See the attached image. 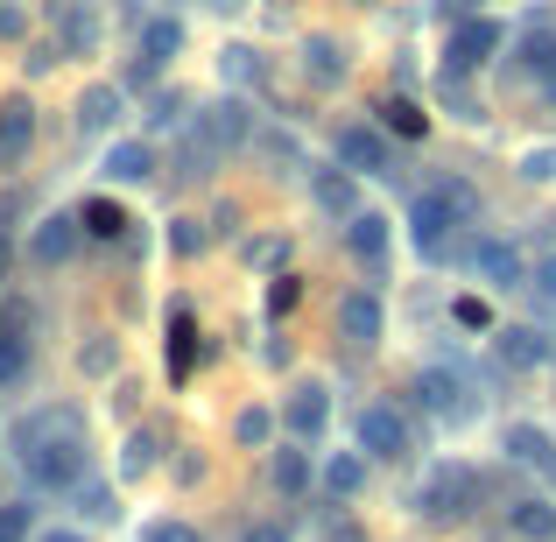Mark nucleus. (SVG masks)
Instances as JSON below:
<instances>
[{"instance_id": "obj_24", "label": "nucleus", "mask_w": 556, "mask_h": 542, "mask_svg": "<svg viewBox=\"0 0 556 542\" xmlns=\"http://www.w3.org/2000/svg\"><path fill=\"white\" fill-rule=\"evenodd\" d=\"M121 113H127V106H121V85H92V92L78 99V127H85V135H106Z\"/></svg>"}, {"instance_id": "obj_31", "label": "nucleus", "mask_w": 556, "mask_h": 542, "mask_svg": "<svg viewBox=\"0 0 556 542\" xmlns=\"http://www.w3.org/2000/svg\"><path fill=\"white\" fill-rule=\"evenodd\" d=\"M232 444L268 451V444H275V416H268V408H240V423H232Z\"/></svg>"}, {"instance_id": "obj_2", "label": "nucleus", "mask_w": 556, "mask_h": 542, "mask_svg": "<svg viewBox=\"0 0 556 542\" xmlns=\"http://www.w3.org/2000/svg\"><path fill=\"white\" fill-rule=\"evenodd\" d=\"M479 493H486V479H479L472 465H437V472L422 479V493H416V515L465 521V515H479Z\"/></svg>"}, {"instance_id": "obj_27", "label": "nucleus", "mask_w": 556, "mask_h": 542, "mask_svg": "<svg viewBox=\"0 0 556 542\" xmlns=\"http://www.w3.org/2000/svg\"><path fill=\"white\" fill-rule=\"evenodd\" d=\"M177 50H184V22L177 14H155V22L141 28V64H169Z\"/></svg>"}, {"instance_id": "obj_40", "label": "nucleus", "mask_w": 556, "mask_h": 542, "mask_svg": "<svg viewBox=\"0 0 556 542\" xmlns=\"http://www.w3.org/2000/svg\"><path fill=\"white\" fill-rule=\"evenodd\" d=\"M437 190H444V204H451V212H458V218H479V190H472V184L444 177V184H437Z\"/></svg>"}, {"instance_id": "obj_19", "label": "nucleus", "mask_w": 556, "mask_h": 542, "mask_svg": "<svg viewBox=\"0 0 556 542\" xmlns=\"http://www.w3.org/2000/svg\"><path fill=\"white\" fill-rule=\"evenodd\" d=\"M163 360H169V380H184L198 366V331H190V303H169V339H163Z\"/></svg>"}, {"instance_id": "obj_23", "label": "nucleus", "mask_w": 556, "mask_h": 542, "mask_svg": "<svg viewBox=\"0 0 556 542\" xmlns=\"http://www.w3.org/2000/svg\"><path fill=\"white\" fill-rule=\"evenodd\" d=\"M507 535H521V542H556V507H549V501H515V507H507Z\"/></svg>"}, {"instance_id": "obj_18", "label": "nucleus", "mask_w": 556, "mask_h": 542, "mask_svg": "<svg viewBox=\"0 0 556 542\" xmlns=\"http://www.w3.org/2000/svg\"><path fill=\"white\" fill-rule=\"evenodd\" d=\"M268 487L282 493V501H296V493L311 487V451H296V444H268Z\"/></svg>"}, {"instance_id": "obj_7", "label": "nucleus", "mask_w": 556, "mask_h": 542, "mask_svg": "<svg viewBox=\"0 0 556 542\" xmlns=\"http://www.w3.org/2000/svg\"><path fill=\"white\" fill-rule=\"evenodd\" d=\"M78 247H85V218L78 212H50V218H36V232H28V261H36V268H64Z\"/></svg>"}, {"instance_id": "obj_35", "label": "nucleus", "mask_w": 556, "mask_h": 542, "mask_svg": "<svg viewBox=\"0 0 556 542\" xmlns=\"http://www.w3.org/2000/svg\"><path fill=\"white\" fill-rule=\"evenodd\" d=\"M261 303H268V317L282 325V317L303 303V282H296V275H275V282H268V297H261Z\"/></svg>"}, {"instance_id": "obj_44", "label": "nucleus", "mask_w": 556, "mask_h": 542, "mask_svg": "<svg viewBox=\"0 0 556 542\" xmlns=\"http://www.w3.org/2000/svg\"><path fill=\"white\" fill-rule=\"evenodd\" d=\"M451 317H458L465 331H493V311H486L479 297H458V303H451Z\"/></svg>"}, {"instance_id": "obj_52", "label": "nucleus", "mask_w": 556, "mask_h": 542, "mask_svg": "<svg viewBox=\"0 0 556 542\" xmlns=\"http://www.w3.org/2000/svg\"><path fill=\"white\" fill-rule=\"evenodd\" d=\"M8 261H14V247H8V232H0V275H8Z\"/></svg>"}, {"instance_id": "obj_12", "label": "nucleus", "mask_w": 556, "mask_h": 542, "mask_svg": "<svg viewBox=\"0 0 556 542\" xmlns=\"http://www.w3.org/2000/svg\"><path fill=\"white\" fill-rule=\"evenodd\" d=\"M28 149H36V106H28V99H8V106H0V169H22Z\"/></svg>"}, {"instance_id": "obj_13", "label": "nucleus", "mask_w": 556, "mask_h": 542, "mask_svg": "<svg viewBox=\"0 0 556 542\" xmlns=\"http://www.w3.org/2000/svg\"><path fill=\"white\" fill-rule=\"evenodd\" d=\"M198 135L212 141V149H240V141H254V113H247V99H218V106H204Z\"/></svg>"}, {"instance_id": "obj_25", "label": "nucleus", "mask_w": 556, "mask_h": 542, "mask_svg": "<svg viewBox=\"0 0 556 542\" xmlns=\"http://www.w3.org/2000/svg\"><path fill=\"white\" fill-rule=\"evenodd\" d=\"M155 458H163V437H155L149 423H141V430H127V444H121V479H149Z\"/></svg>"}, {"instance_id": "obj_32", "label": "nucleus", "mask_w": 556, "mask_h": 542, "mask_svg": "<svg viewBox=\"0 0 556 542\" xmlns=\"http://www.w3.org/2000/svg\"><path fill=\"white\" fill-rule=\"evenodd\" d=\"M78 515L85 521H121V501H113L106 479H85V487H78Z\"/></svg>"}, {"instance_id": "obj_28", "label": "nucleus", "mask_w": 556, "mask_h": 542, "mask_svg": "<svg viewBox=\"0 0 556 542\" xmlns=\"http://www.w3.org/2000/svg\"><path fill=\"white\" fill-rule=\"evenodd\" d=\"M78 218H85V240H127V226H135V218H127L113 198H92V204H78Z\"/></svg>"}, {"instance_id": "obj_9", "label": "nucleus", "mask_w": 556, "mask_h": 542, "mask_svg": "<svg viewBox=\"0 0 556 542\" xmlns=\"http://www.w3.org/2000/svg\"><path fill=\"white\" fill-rule=\"evenodd\" d=\"M282 423H289V437H296V444H317V437H325V423H331V388H325V380H303V388H289Z\"/></svg>"}, {"instance_id": "obj_3", "label": "nucleus", "mask_w": 556, "mask_h": 542, "mask_svg": "<svg viewBox=\"0 0 556 542\" xmlns=\"http://www.w3.org/2000/svg\"><path fill=\"white\" fill-rule=\"evenodd\" d=\"M331 331H339L353 353H374V345L388 339V311H380L374 289H353V297H339V311H331Z\"/></svg>"}, {"instance_id": "obj_21", "label": "nucleus", "mask_w": 556, "mask_h": 542, "mask_svg": "<svg viewBox=\"0 0 556 542\" xmlns=\"http://www.w3.org/2000/svg\"><path fill=\"white\" fill-rule=\"evenodd\" d=\"M106 177L113 184H149L155 177V149L149 141H113L106 149Z\"/></svg>"}, {"instance_id": "obj_36", "label": "nucleus", "mask_w": 556, "mask_h": 542, "mask_svg": "<svg viewBox=\"0 0 556 542\" xmlns=\"http://www.w3.org/2000/svg\"><path fill=\"white\" fill-rule=\"evenodd\" d=\"M28 521H36V507H28V501H0V542H36V535H28Z\"/></svg>"}, {"instance_id": "obj_41", "label": "nucleus", "mask_w": 556, "mask_h": 542, "mask_svg": "<svg viewBox=\"0 0 556 542\" xmlns=\"http://www.w3.org/2000/svg\"><path fill=\"white\" fill-rule=\"evenodd\" d=\"M247 261H254V268H282V261H289V240H282V232H268V240L247 247Z\"/></svg>"}, {"instance_id": "obj_46", "label": "nucleus", "mask_w": 556, "mask_h": 542, "mask_svg": "<svg viewBox=\"0 0 556 542\" xmlns=\"http://www.w3.org/2000/svg\"><path fill=\"white\" fill-rule=\"evenodd\" d=\"M529 289H535V297H543L549 311H556V254H549V261H535V268H529Z\"/></svg>"}, {"instance_id": "obj_43", "label": "nucleus", "mask_w": 556, "mask_h": 542, "mask_svg": "<svg viewBox=\"0 0 556 542\" xmlns=\"http://www.w3.org/2000/svg\"><path fill=\"white\" fill-rule=\"evenodd\" d=\"M141 542H204V535L190 529V521H169L163 515V521H149V529H141Z\"/></svg>"}, {"instance_id": "obj_14", "label": "nucleus", "mask_w": 556, "mask_h": 542, "mask_svg": "<svg viewBox=\"0 0 556 542\" xmlns=\"http://www.w3.org/2000/svg\"><path fill=\"white\" fill-rule=\"evenodd\" d=\"M493 353L507 366H556V345L535 325H493Z\"/></svg>"}, {"instance_id": "obj_38", "label": "nucleus", "mask_w": 556, "mask_h": 542, "mask_svg": "<svg viewBox=\"0 0 556 542\" xmlns=\"http://www.w3.org/2000/svg\"><path fill=\"white\" fill-rule=\"evenodd\" d=\"M521 64L543 71V78H556V36H529V42H521Z\"/></svg>"}, {"instance_id": "obj_16", "label": "nucleus", "mask_w": 556, "mask_h": 542, "mask_svg": "<svg viewBox=\"0 0 556 542\" xmlns=\"http://www.w3.org/2000/svg\"><path fill=\"white\" fill-rule=\"evenodd\" d=\"M311 198L325 218H359V184L353 169H311Z\"/></svg>"}, {"instance_id": "obj_29", "label": "nucleus", "mask_w": 556, "mask_h": 542, "mask_svg": "<svg viewBox=\"0 0 556 542\" xmlns=\"http://www.w3.org/2000/svg\"><path fill=\"white\" fill-rule=\"evenodd\" d=\"M28 360H36V339H22V331L0 325V388H22V380H28Z\"/></svg>"}, {"instance_id": "obj_53", "label": "nucleus", "mask_w": 556, "mask_h": 542, "mask_svg": "<svg viewBox=\"0 0 556 542\" xmlns=\"http://www.w3.org/2000/svg\"><path fill=\"white\" fill-rule=\"evenodd\" d=\"M465 8H472V0H465Z\"/></svg>"}, {"instance_id": "obj_50", "label": "nucleus", "mask_w": 556, "mask_h": 542, "mask_svg": "<svg viewBox=\"0 0 556 542\" xmlns=\"http://www.w3.org/2000/svg\"><path fill=\"white\" fill-rule=\"evenodd\" d=\"M325 542H367V529H359V521H331Z\"/></svg>"}, {"instance_id": "obj_30", "label": "nucleus", "mask_w": 556, "mask_h": 542, "mask_svg": "<svg viewBox=\"0 0 556 542\" xmlns=\"http://www.w3.org/2000/svg\"><path fill=\"white\" fill-rule=\"evenodd\" d=\"M303 50H311V78H317V85H339V78H345V50H339L331 36H311Z\"/></svg>"}, {"instance_id": "obj_51", "label": "nucleus", "mask_w": 556, "mask_h": 542, "mask_svg": "<svg viewBox=\"0 0 556 542\" xmlns=\"http://www.w3.org/2000/svg\"><path fill=\"white\" fill-rule=\"evenodd\" d=\"M36 542H85V535H78V529H42Z\"/></svg>"}, {"instance_id": "obj_33", "label": "nucleus", "mask_w": 556, "mask_h": 542, "mask_svg": "<svg viewBox=\"0 0 556 542\" xmlns=\"http://www.w3.org/2000/svg\"><path fill=\"white\" fill-rule=\"evenodd\" d=\"M218 71H226L232 85H261V56L247 50V42H232V50H218Z\"/></svg>"}, {"instance_id": "obj_48", "label": "nucleus", "mask_w": 556, "mask_h": 542, "mask_svg": "<svg viewBox=\"0 0 556 542\" xmlns=\"http://www.w3.org/2000/svg\"><path fill=\"white\" fill-rule=\"evenodd\" d=\"M198 479H204V451H184L177 458V487H198Z\"/></svg>"}, {"instance_id": "obj_6", "label": "nucleus", "mask_w": 556, "mask_h": 542, "mask_svg": "<svg viewBox=\"0 0 556 542\" xmlns=\"http://www.w3.org/2000/svg\"><path fill=\"white\" fill-rule=\"evenodd\" d=\"M507 42L501 22H486V14H472V22H458V36L444 42V78H465V71H479L493 50Z\"/></svg>"}, {"instance_id": "obj_34", "label": "nucleus", "mask_w": 556, "mask_h": 542, "mask_svg": "<svg viewBox=\"0 0 556 542\" xmlns=\"http://www.w3.org/2000/svg\"><path fill=\"white\" fill-rule=\"evenodd\" d=\"M184 113H190V99H184V92H155V106H149V135H169V127H184Z\"/></svg>"}, {"instance_id": "obj_45", "label": "nucleus", "mask_w": 556, "mask_h": 542, "mask_svg": "<svg viewBox=\"0 0 556 542\" xmlns=\"http://www.w3.org/2000/svg\"><path fill=\"white\" fill-rule=\"evenodd\" d=\"M521 177H529V184H549L556 177V149H529V155H521Z\"/></svg>"}, {"instance_id": "obj_11", "label": "nucleus", "mask_w": 556, "mask_h": 542, "mask_svg": "<svg viewBox=\"0 0 556 542\" xmlns=\"http://www.w3.org/2000/svg\"><path fill=\"white\" fill-rule=\"evenodd\" d=\"M472 268H479L486 289H529V261H521V247H507V240H479Z\"/></svg>"}, {"instance_id": "obj_26", "label": "nucleus", "mask_w": 556, "mask_h": 542, "mask_svg": "<svg viewBox=\"0 0 556 542\" xmlns=\"http://www.w3.org/2000/svg\"><path fill=\"white\" fill-rule=\"evenodd\" d=\"M113 366H121V339H113V331H85L78 374H85V380H113Z\"/></svg>"}, {"instance_id": "obj_17", "label": "nucleus", "mask_w": 556, "mask_h": 542, "mask_svg": "<svg viewBox=\"0 0 556 542\" xmlns=\"http://www.w3.org/2000/svg\"><path fill=\"white\" fill-rule=\"evenodd\" d=\"M50 22H56V50H64V56H92L99 50V22L78 8V0H56Z\"/></svg>"}, {"instance_id": "obj_10", "label": "nucleus", "mask_w": 556, "mask_h": 542, "mask_svg": "<svg viewBox=\"0 0 556 542\" xmlns=\"http://www.w3.org/2000/svg\"><path fill=\"white\" fill-rule=\"evenodd\" d=\"M331 149H339V163L353 169V177H394V155H388V141L374 135V127H339V135H331Z\"/></svg>"}, {"instance_id": "obj_20", "label": "nucleus", "mask_w": 556, "mask_h": 542, "mask_svg": "<svg viewBox=\"0 0 556 542\" xmlns=\"http://www.w3.org/2000/svg\"><path fill=\"white\" fill-rule=\"evenodd\" d=\"M501 451H507L515 465H543V472L556 465V444H549V430H535V423H507Z\"/></svg>"}, {"instance_id": "obj_39", "label": "nucleus", "mask_w": 556, "mask_h": 542, "mask_svg": "<svg viewBox=\"0 0 556 542\" xmlns=\"http://www.w3.org/2000/svg\"><path fill=\"white\" fill-rule=\"evenodd\" d=\"M261 155L275 163V177H282V163H289V169H303V149H296L289 135H261Z\"/></svg>"}, {"instance_id": "obj_49", "label": "nucleus", "mask_w": 556, "mask_h": 542, "mask_svg": "<svg viewBox=\"0 0 556 542\" xmlns=\"http://www.w3.org/2000/svg\"><path fill=\"white\" fill-rule=\"evenodd\" d=\"M240 542H289V529H282V521H254Z\"/></svg>"}, {"instance_id": "obj_5", "label": "nucleus", "mask_w": 556, "mask_h": 542, "mask_svg": "<svg viewBox=\"0 0 556 542\" xmlns=\"http://www.w3.org/2000/svg\"><path fill=\"white\" fill-rule=\"evenodd\" d=\"M359 451H367V458L402 465L408 451H416V437H408V416H402V408H388V402L359 408Z\"/></svg>"}, {"instance_id": "obj_4", "label": "nucleus", "mask_w": 556, "mask_h": 542, "mask_svg": "<svg viewBox=\"0 0 556 542\" xmlns=\"http://www.w3.org/2000/svg\"><path fill=\"white\" fill-rule=\"evenodd\" d=\"M451 226H458V212L444 204V190H416V204H408V240H416L422 261L451 254Z\"/></svg>"}, {"instance_id": "obj_37", "label": "nucleus", "mask_w": 556, "mask_h": 542, "mask_svg": "<svg viewBox=\"0 0 556 542\" xmlns=\"http://www.w3.org/2000/svg\"><path fill=\"white\" fill-rule=\"evenodd\" d=\"M380 121H388V127H394V135H408V141H416V135H422V127H430V121H422V113H416V106H408V99H388V106H380Z\"/></svg>"}, {"instance_id": "obj_8", "label": "nucleus", "mask_w": 556, "mask_h": 542, "mask_svg": "<svg viewBox=\"0 0 556 542\" xmlns=\"http://www.w3.org/2000/svg\"><path fill=\"white\" fill-rule=\"evenodd\" d=\"M416 402L430 416H451V423H472V388H465L451 366H422L416 374Z\"/></svg>"}, {"instance_id": "obj_22", "label": "nucleus", "mask_w": 556, "mask_h": 542, "mask_svg": "<svg viewBox=\"0 0 556 542\" xmlns=\"http://www.w3.org/2000/svg\"><path fill=\"white\" fill-rule=\"evenodd\" d=\"M359 487H367V451H331L325 458V493L331 501H353Z\"/></svg>"}, {"instance_id": "obj_15", "label": "nucleus", "mask_w": 556, "mask_h": 542, "mask_svg": "<svg viewBox=\"0 0 556 542\" xmlns=\"http://www.w3.org/2000/svg\"><path fill=\"white\" fill-rule=\"evenodd\" d=\"M345 247L359 254V268H367V275H388V218H380V212L345 218Z\"/></svg>"}, {"instance_id": "obj_42", "label": "nucleus", "mask_w": 556, "mask_h": 542, "mask_svg": "<svg viewBox=\"0 0 556 542\" xmlns=\"http://www.w3.org/2000/svg\"><path fill=\"white\" fill-rule=\"evenodd\" d=\"M169 247L177 254H204V226L198 218H169Z\"/></svg>"}, {"instance_id": "obj_1", "label": "nucleus", "mask_w": 556, "mask_h": 542, "mask_svg": "<svg viewBox=\"0 0 556 542\" xmlns=\"http://www.w3.org/2000/svg\"><path fill=\"white\" fill-rule=\"evenodd\" d=\"M85 465H92V451H85V430H50L42 444L22 451V472L36 493H78L85 487Z\"/></svg>"}, {"instance_id": "obj_47", "label": "nucleus", "mask_w": 556, "mask_h": 542, "mask_svg": "<svg viewBox=\"0 0 556 542\" xmlns=\"http://www.w3.org/2000/svg\"><path fill=\"white\" fill-rule=\"evenodd\" d=\"M14 36H28V14L14 0H0V42H14Z\"/></svg>"}]
</instances>
